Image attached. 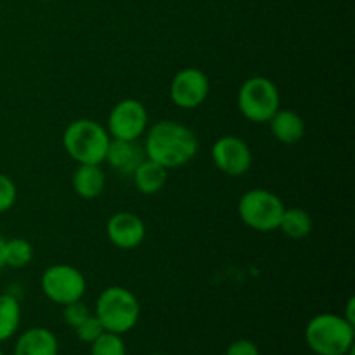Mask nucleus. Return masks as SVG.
I'll return each instance as SVG.
<instances>
[{
  "mask_svg": "<svg viewBox=\"0 0 355 355\" xmlns=\"http://www.w3.org/2000/svg\"><path fill=\"white\" fill-rule=\"evenodd\" d=\"M21 324V305L9 293L0 295V343L7 342L17 333Z\"/></svg>",
  "mask_w": 355,
  "mask_h": 355,
  "instance_id": "obj_17",
  "label": "nucleus"
},
{
  "mask_svg": "<svg viewBox=\"0 0 355 355\" xmlns=\"http://www.w3.org/2000/svg\"><path fill=\"white\" fill-rule=\"evenodd\" d=\"M111 137L96 120L80 118L71 121L62 134L66 153L78 165H103L106 162Z\"/></svg>",
  "mask_w": 355,
  "mask_h": 355,
  "instance_id": "obj_3",
  "label": "nucleus"
},
{
  "mask_svg": "<svg viewBox=\"0 0 355 355\" xmlns=\"http://www.w3.org/2000/svg\"><path fill=\"white\" fill-rule=\"evenodd\" d=\"M17 198V189L14 180L6 173H0V214H6L14 207Z\"/></svg>",
  "mask_w": 355,
  "mask_h": 355,
  "instance_id": "obj_23",
  "label": "nucleus"
},
{
  "mask_svg": "<svg viewBox=\"0 0 355 355\" xmlns=\"http://www.w3.org/2000/svg\"><path fill=\"white\" fill-rule=\"evenodd\" d=\"M267 123L274 137L283 144H297L305 135V123L298 113L291 110H277Z\"/></svg>",
  "mask_w": 355,
  "mask_h": 355,
  "instance_id": "obj_14",
  "label": "nucleus"
},
{
  "mask_svg": "<svg viewBox=\"0 0 355 355\" xmlns=\"http://www.w3.org/2000/svg\"><path fill=\"white\" fill-rule=\"evenodd\" d=\"M90 315V309L83 304L82 300L71 302V304L62 305V319L68 326H71L73 329L78 324H82L87 318Z\"/></svg>",
  "mask_w": 355,
  "mask_h": 355,
  "instance_id": "obj_22",
  "label": "nucleus"
},
{
  "mask_svg": "<svg viewBox=\"0 0 355 355\" xmlns=\"http://www.w3.org/2000/svg\"><path fill=\"white\" fill-rule=\"evenodd\" d=\"M90 355H127V345L121 335L104 331L96 342L90 343Z\"/></svg>",
  "mask_w": 355,
  "mask_h": 355,
  "instance_id": "obj_20",
  "label": "nucleus"
},
{
  "mask_svg": "<svg viewBox=\"0 0 355 355\" xmlns=\"http://www.w3.org/2000/svg\"><path fill=\"white\" fill-rule=\"evenodd\" d=\"M224 355H260V350H259V347L252 342V340L241 338V340H236V342H232L231 345L225 349Z\"/></svg>",
  "mask_w": 355,
  "mask_h": 355,
  "instance_id": "obj_24",
  "label": "nucleus"
},
{
  "mask_svg": "<svg viewBox=\"0 0 355 355\" xmlns=\"http://www.w3.org/2000/svg\"><path fill=\"white\" fill-rule=\"evenodd\" d=\"M134 177V184L142 194L151 196V194L159 193L165 187L166 177H168V170L162 166L159 163L153 162V159L144 158L135 170L132 172Z\"/></svg>",
  "mask_w": 355,
  "mask_h": 355,
  "instance_id": "obj_16",
  "label": "nucleus"
},
{
  "mask_svg": "<svg viewBox=\"0 0 355 355\" xmlns=\"http://www.w3.org/2000/svg\"><path fill=\"white\" fill-rule=\"evenodd\" d=\"M33 260V246L23 238H12L6 241V266L12 269H23Z\"/></svg>",
  "mask_w": 355,
  "mask_h": 355,
  "instance_id": "obj_19",
  "label": "nucleus"
},
{
  "mask_svg": "<svg viewBox=\"0 0 355 355\" xmlns=\"http://www.w3.org/2000/svg\"><path fill=\"white\" fill-rule=\"evenodd\" d=\"M149 114L137 99H123L114 104L107 118V134L116 141H139L148 130Z\"/></svg>",
  "mask_w": 355,
  "mask_h": 355,
  "instance_id": "obj_8",
  "label": "nucleus"
},
{
  "mask_svg": "<svg viewBox=\"0 0 355 355\" xmlns=\"http://www.w3.org/2000/svg\"><path fill=\"white\" fill-rule=\"evenodd\" d=\"M354 305H355V300L354 298H350L349 304H347V309H345V314H343V318L347 319V321L350 322V324L355 326V314H354Z\"/></svg>",
  "mask_w": 355,
  "mask_h": 355,
  "instance_id": "obj_25",
  "label": "nucleus"
},
{
  "mask_svg": "<svg viewBox=\"0 0 355 355\" xmlns=\"http://www.w3.org/2000/svg\"><path fill=\"white\" fill-rule=\"evenodd\" d=\"M284 203L267 189H252L241 196L238 214L243 224L259 232H270L279 227Z\"/></svg>",
  "mask_w": 355,
  "mask_h": 355,
  "instance_id": "obj_6",
  "label": "nucleus"
},
{
  "mask_svg": "<svg viewBox=\"0 0 355 355\" xmlns=\"http://www.w3.org/2000/svg\"><path fill=\"white\" fill-rule=\"evenodd\" d=\"M42 2H51V0H42Z\"/></svg>",
  "mask_w": 355,
  "mask_h": 355,
  "instance_id": "obj_28",
  "label": "nucleus"
},
{
  "mask_svg": "<svg viewBox=\"0 0 355 355\" xmlns=\"http://www.w3.org/2000/svg\"><path fill=\"white\" fill-rule=\"evenodd\" d=\"M6 241L7 239H3L2 236H0V269L6 267Z\"/></svg>",
  "mask_w": 355,
  "mask_h": 355,
  "instance_id": "obj_26",
  "label": "nucleus"
},
{
  "mask_svg": "<svg viewBox=\"0 0 355 355\" xmlns=\"http://www.w3.org/2000/svg\"><path fill=\"white\" fill-rule=\"evenodd\" d=\"M281 97L276 83L266 76H252L238 92V107L246 120L267 123L279 110Z\"/></svg>",
  "mask_w": 355,
  "mask_h": 355,
  "instance_id": "obj_5",
  "label": "nucleus"
},
{
  "mask_svg": "<svg viewBox=\"0 0 355 355\" xmlns=\"http://www.w3.org/2000/svg\"><path fill=\"white\" fill-rule=\"evenodd\" d=\"M211 162L229 177H241L252 168V149L236 135H224L211 146Z\"/></svg>",
  "mask_w": 355,
  "mask_h": 355,
  "instance_id": "obj_9",
  "label": "nucleus"
},
{
  "mask_svg": "<svg viewBox=\"0 0 355 355\" xmlns=\"http://www.w3.org/2000/svg\"><path fill=\"white\" fill-rule=\"evenodd\" d=\"M73 191L83 200H94L101 196L106 187V177H104L101 165H78L73 173Z\"/></svg>",
  "mask_w": 355,
  "mask_h": 355,
  "instance_id": "obj_15",
  "label": "nucleus"
},
{
  "mask_svg": "<svg viewBox=\"0 0 355 355\" xmlns=\"http://www.w3.org/2000/svg\"><path fill=\"white\" fill-rule=\"evenodd\" d=\"M312 227H314V222L307 211L302 208H284L277 229H281L283 234L291 239H304L311 234Z\"/></svg>",
  "mask_w": 355,
  "mask_h": 355,
  "instance_id": "obj_18",
  "label": "nucleus"
},
{
  "mask_svg": "<svg viewBox=\"0 0 355 355\" xmlns=\"http://www.w3.org/2000/svg\"><path fill=\"white\" fill-rule=\"evenodd\" d=\"M146 355H162V354H146Z\"/></svg>",
  "mask_w": 355,
  "mask_h": 355,
  "instance_id": "obj_27",
  "label": "nucleus"
},
{
  "mask_svg": "<svg viewBox=\"0 0 355 355\" xmlns=\"http://www.w3.org/2000/svg\"><path fill=\"white\" fill-rule=\"evenodd\" d=\"M94 315L106 331L125 335L137 326L141 305L130 290L123 286H110L97 297Z\"/></svg>",
  "mask_w": 355,
  "mask_h": 355,
  "instance_id": "obj_4",
  "label": "nucleus"
},
{
  "mask_svg": "<svg viewBox=\"0 0 355 355\" xmlns=\"http://www.w3.org/2000/svg\"><path fill=\"white\" fill-rule=\"evenodd\" d=\"M142 159H144V149L137 144V141L111 139L106 155V163H110L111 168L120 173H132Z\"/></svg>",
  "mask_w": 355,
  "mask_h": 355,
  "instance_id": "obj_13",
  "label": "nucleus"
},
{
  "mask_svg": "<svg viewBox=\"0 0 355 355\" xmlns=\"http://www.w3.org/2000/svg\"><path fill=\"white\" fill-rule=\"evenodd\" d=\"M0 355H3V352H2V349H0Z\"/></svg>",
  "mask_w": 355,
  "mask_h": 355,
  "instance_id": "obj_29",
  "label": "nucleus"
},
{
  "mask_svg": "<svg viewBox=\"0 0 355 355\" xmlns=\"http://www.w3.org/2000/svg\"><path fill=\"white\" fill-rule=\"evenodd\" d=\"M14 355H59V342L47 328H30L17 336Z\"/></svg>",
  "mask_w": 355,
  "mask_h": 355,
  "instance_id": "obj_12",
  "label": "nucleus"
},
{
  "mask_svg": "<svg viewBox=\"0 0 355 355\" xmlns=\"http://www.w3.org/2000/svg\"><path fill=\"white\" fill-rule=\"evenodd\" d=\"M107 239L120 250H134L144 241L146 224L139 215L118 211L106 224Z\"/></svg>",
  "mask_w": 355,
  "mask_h": 355,
  "instance_id": "obj_11",
  "label": "nucleus"
},
{
  "mask_svg": "<svg viewBox=\"0 0 355 355\" xmlns=\"http://www.w3.org/2000/svg\"><path fill=\"white\" fill-rule=\"evenodd\" d=\"M104 331H106V329L103 328L101 321L94 314H90L89 318L82 322V324H78L75 328V333H76V336H78L80 342L89 343V345L92 342H96V340L99 338Z\"/></svg>",
  "mask_w": 355,
  "mask_h": 355,
  "instance_id": "obj_21",
  "label": "nucleus"
},
{
  "mask_svg": "<svg viewBox=\"0 0 355 355\" xmlns=\"http://www.w3.org/2000/svg\"><path fill=\"white\" fill-rule=\"evenodd\" d=\"M198 148L200 142L191 128L177 121L163 120L148 130L144 155L166 170H172L187 165L196 156Z\"/></svg>",
  "mask_w": 355,
  "mask_h": 355,
  "instance_id": "obj_1",
  "label": "nucleus"
},
{
  "mask_svg": "<svg viewBox=\"0 0 355 355\" xmlns=\"http://www.w3.org/2000/svg\"><path fill=\"white\" fill-rule=\"evenodd\" d=\"M305 342L315 355H347L354 349L355 326L343 315L318 314L305 326Z\"/></svg>",
  "mask_w": 355,
  "mask_h": 355,
  "instance_id": "obj_2",
  "label": "nucleus"
},
{
  "mask_svg": "<svg viewBox=\"0 0 355 355\" xmlns=\"http://www.w3.org/2000/svg\"><path fill=\"white\" fill-rule=\"evenodd\" d=\"M42 291L51 302L58 305L82 300L87 290V281L76 267L55 263L42 272Z\"/></svg>",
  "mask_w": 355,
  "mask_h": 355,
  "instance_id": "obj_7",
  "label": "nucleus"
},
{
  "mask_svg": "<svg viewBox=\"0 0 355 355\" xmlns=\"http://www.w3.org/2000/svg\"><path fill=\"white\" fill-rule=\"evenodd\" d=\"M208 92L210 80L198 68L180 69L170 83V99L182 110H196L207 101Z\"/></svg>",
  "mask_w": 355,
  "mask_h": 355,
  "instance_id": "obj_10",
  "label": "nucleus"
}]
</instances>
